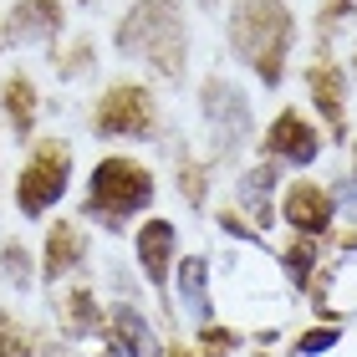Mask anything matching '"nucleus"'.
<instances>
[{
    "instance_id": "nucleus-1",
    "label": "nucleus",
    "mask_w": 357,
    "mask_h": 357,
    "mask_svg": "<svg viewBox=\"0 0 357 357\" xmlns=\"http://www.w3.org/2000/svg\"><path fill=\"white\" fill-rule=\"evenodd\" d=\"M230 46L261 82L275 87L286 77V56L296 46V21H291L286 0H240L230 10Z\"/></svg>"
},
{
    "instance_id": "nucleus-6",
    "label": "nucleus",
    "mask_w": 357,
    "mask_h": 357,
    "mask_svg": "<svg viewBox=\"0 0 357 357\" xmlns=\"http://www.w3.org/2000/svg\"><path fill=\"white\" fill-rule=\"evenodd\" d=\"M204 118H209V128H215V143L225 153L250 138V107H245V97H240L235 82H220V77L204 82Z\"/></svg>"
},
{
    "instance_id": "nucleus-11",
    "label": "nucleus",
    "mask_w": 357,
    "mask_h": 357,
    "mask_svg": "<svg viewBox=\"0 0 357 357\" xmlns=\"http://www.w3.org/2000/svg\"><path fill=\"white\" fill-rule=\"evenodd\" d=\"M306 87H312V97H317V107H321V118H327V128L337 138H347V107H342V67L337 61H327L321 56L312 72H306Z\"/></svg>"
},
{
    "instance_id": "nucleus-22",
    "label": "nucleus",
    "mask_w": 357,
    "mask_h": 357,
    "mask_svg": "<svg viewBox=\"0 0 357 357\" xmlns=\"http://www.w3.org/2000/svg\"><path fill=\"white\" fill-rule=\"evenodd\" d=\"M332 342H337V332H332V327H317V332H301L296 352H327Z\"/></svg>"
},
{
    "instance_id": "nucleus-17",
    "label": "nucleus",
    "mask_w": 357,
    "mask_h": 357,
    "mask_svg": "<svg viewBox=\"0 0 357 357\" xmlns=\"http://www.w3.org/2000/svg\"><path fill=\"white\" fill-rule=\"evenodd\" d=\"M112 321H118V347L149 352V327H143V317H133V306H118V312H112Z\"/></svg>"
},
{
    "instance_id": "nucleus-15",
    "label": "nucleus",
    "mask_w": 357,
    "mask_h": 357,
    "mask_svg": "<svg viewBox=\"0 0 357 357\" xmlns=\"http://www.w3.org/2000/svg\"><path fill=\"white\" fill-rule=\"evenodd\" d=\"M271 194H275V169H250L245 178H240V209L261 225H271Z\"/></svg>"
},
{
    "instance_id": "nucleus-7",
    "label": "nucleus",
    "mask_w": 357,
    "mask_h": 357,
    "mask_svg": "<svg viewBox=\"0 0 357 357\" xmlns=\"http://www.w3.org/2000/svg\"><path fill=\"white\" fill-rule=\"evenodd\" d=\"M261 149L275 158V164H291V169H306V164H317V153H321V138H317V128L301 118L296 107H286L281 118H275L266 128V138H261Z\"/></svg>"
},
{
    "instance_id": "nucleus-4",
    "label": "nucleus",
    "mask_w": 357,
    "mask_h": 357,
    "mask_svg": "<svg viewBox=\"0 0 357 357\" xmlns=\"http://www.w3.org/2000/svg\"><path fill=\"white\" fill-rule=\"evenodd\" d=\"M67 178H72V149L61 138H46L36 153L26 158V169L15 174V204H21L26 220L46 215L61 194H67Z\"/></svg>"
},
{
    "instance_id": "nucleus-5",
    "label": "nucleus",
    "mask_w": 357,
    "mask_h": 357,
    "mask_svg": "<svg viewBox=\"0 0 357 357\" xmlns=\"http://www.w3.org/2000/svg\"><path fill=\"white\" fill-rule=\"evenodd\" d=\"M158 123V107H153V92L138 87V82H118L102 92V102L92 112V128L102 138H149Z\"/></svg>"
},
{
    "instance_id": "nucleus-20",
    "label": "nucleus",
    "mask_w": 357,
    "mask_h": 357,
    "mask_svg": "<svg viewBox=\"0 0 357 357\" xmlns=\"http://www.w3.org/2000/svg\"><path fill=\"white\" fill-rule=\"evenodd\" d=\"M0 357H31L26 337L10 327V317H6V312H0Z\"/></svg>"
},
{
    "instance_id": "nucleus-2",
    "label": "nucleus",
    "mask_w": 357,
    "mask_h": 357,
    "mask_svg": "<svg viewBox=\"0 0 357 357\" xmlns=\"http://www.w3.org/2000/svg\"><path fill=\"white\" fill-rule=\"evenodd\" d=\"M118 46L123 56H143L158 77H178L184 72V10L174 0H133L118 26Z\"/></svg>"
},
{
    "instance_id": "nucleus-25",
    "label": "nucleus",
    "mask_w": 357,
    "mask_h": 357,
    "mask_svg": "<svg viewBox=\"0 0 357 357\" xmlns=\"http://www.w3.org/2000/svg\"><path fill=\"white\" fill-rule=\"evenodd\" d=\"M204 6H215V0H204Z\"/></svg>"
},
{
    "instance_id": "nucleus-8",
    "label": "nucleus",
    "mask_w": 357,
    "mask_h": 357,
    "mask_svg": "<svg viewBox=\"0 0 357 357\" xmlns=\"http://www.w3.org/2000/svg\"><path fill=\"white\" fill-rule=\"evenodd\" d=\"M281 220H286L296 235H306V240L327 235V230H332V220H337L332 194L321 189V184H312V178H296V184L286 189V199H281Z\"/></svg>"
},
{
    "instance_id": "nucleus-9",
    "label": "nucleus",
    "mask_w": 357,
    "mask_h": 357,
    "mask_svg": "<svg viewBox=\"0 0 357 357\" xmlns=\"http://www.w3.org/2000/svg\"><path fill=\"white\" fill-rule=\"evenodd\" d=\"M174 245H178V235H174V225L169 220H149L138 230V266H143V275H149V286H158L164 291L169 286V275H174Z\"/></svg>"
},
{
    "instance_id": "nucleus-16",
    "label": "nucleus",
    "mask_w": 357,
    "mask_h": 357,
    "mask_svg": "<svg viewBox=\"0 0 357 357\" xmlns=\"http://www.w3.org/2000/svg\"><path fill=\"white\" fill-rule=\"evenodd\" d=\"M281 261H286V275H291V281H296V286H306V281H312V271H317V240L296 235V240L286 245V255H281Z\"/></svg>"
},
{
    "instance_id": "nucleus-14",
    "label": "nucleus",
    "mask_w": 357,
    "mask_h": 357,
    "mask_svg": "<svg viewBox=\"0 0 357 357\" xmlns=\"http://www.w3.org/2000/svg\"><path fill=\"white\" fill-rule=\"evenodd\" d=\"M178 301H184V312L194 321L209 317V261H204V255L178 261Z\"/></svg>"
},
{
    "instance_id": "nucleus-23",
    "label": "nucleus",
    "mask_w": 357,
    "mask_h": 357,
    "mask_svg": "<svg viewBox=\"0 0 357 357\" xmlns=\"http://www.w3.org/2000/svg\"><path fill=\"white\" fill-rule=\"evenodd\" d=\"M347 10H352V0H327V6H321V36H327V31L342 21Z\"/></svg>"
},
{
    "instance_id": "nucleus-24",
    "label": "nucleus",
    "mask_w": 357,
    "mask_h": 357,
    "mask_svg": "<svg viewBox=\"0 0 357 357\" xmlns=\"http://www.w3.org/2000/svg\"><path fill=\"white\" fill-rule=\"evenodd\" d=\"M169 357H189V352H178V347H174V352H169Z\"/></svg>"
},
{
    "instance_id": "nucleus-18",
    "label": "nucleus",
    "mask_w": 357,
    "mask_h": 357,
    "mask_svg": "<svg viewBox=\"0 0 357 357\" xmlns=\"http://www.w3.org/2000/svg\"><path fill=\"white\" fill-rule=\"evenodd\" d=\"M61 312H67V327H72V332H87L92 321H97V301H92V291H72V296L61 301Z\"/></svg>"
},
{
    "instance_id": "nucleus-3",
    "label": "nucleus",
    "mask_w": 357,
    "mask_h": 357,
    "mask_svg": "<svg viewBox=\"0 0 357 357\" xmlns=\"http://www.w3.org/2000/svg\"><path fill=\"white\" fill-rule=\"evenodd\" d=\"M153 204V174L133 158H102L87 178V215L102 225H123L128 215Z\"/></svg>"
},
{
    "instance_id": "nucleus-10",
    "label": "nucleus",
    "mask_w": 357,
    "mask_h": 357,
    "mask_svg": "<svg viewBox=\"0 0 357 357\" xmlns=\"http://www.w3.org/2000/svg\"><path fill=\"white\" fill-rule=\"evenodd\" d=\"M61 31V0H21L6 21V41L26 46V41H52Z\"/></svg>"
},
{
    "instance_id": "nucleus-12",
    "label": "nucleus",
    "mask_w": 357,
    "mask_h": 357,
    "mask_svg": "<svg viewBox=\"0 0 357 357\" xmlns=\"http://www.w3.org/2000/svg\"><path fill=\"white\" fill-rule=\"evenodd\" d=\"M82 261H87V240H82V230H77L72 220H56L52 230H46V261H41L46 281H61V275H72Z\"/></svg>"
},
{
    "instance_id": "nucleus-21",
    "label": "nucleus",
    "mask_w": 357,
    "mask_h": 357,
    "mask_svg": "<svg viewBox=\"0 0 357 357\" xmlns=\"http://www.w3.org/2000/svg\"><path fill=\"white\" fill-rule=\"evenodd\" d=\"M230 352H235L230 327H204V357H230Z\"/></svg>"
},
{
    "instance_id": "nucleus-19",
    "label": "nucleus",
    "mask_w": 357,
    "mask_h": 357,
    "mask_svg": "<svg viewBox=\"0 0 357 357\" xmlns=\"http://www.w3.org/2000/svg\"><path fill=\"white\" fill-rule=\"evenodd\" d=\"M31 255L21 250V245H6V255H0V275H6V281H15V286H26L31 281Z\"/></svg>"
},
{
    "instance_id": "nucleus-13",
    "label": "nucleus",
    "mask_w": 357,
    "mask_h": 357,
    "mask_svg": "<svg viewBox=\"0 0 357 357\" xmlns=\"http://www.w3.org/2000/svg\"><path fill=\"white\" fill-rule=\"evenodd\" d=\"M0 107H6L15 138H31V128H36V87H31L26 72H10L6 77V87H0Z\"/></svg>"
}]
</instances>
